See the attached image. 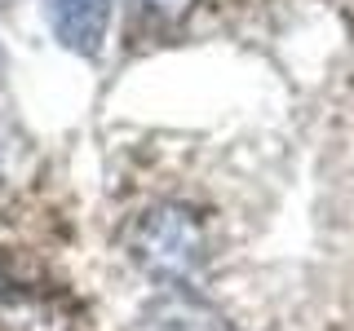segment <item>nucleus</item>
Wrapping results in <instances>:
<instances>
[{
	"label": "nucleus",
	"mask_w": 354,
	"mask_h": 331,
	"mask_svg": "<svg viewBox=\"0 0 354 331\" xmlns=\"http://www.w3.org/2000/svg\"><path fill=\"white\" fill-rule=\"evenodd\" d=\"M124 252L147 279L173 287H186L199 274L208 257V234L186 203H155L138 212L124 230Z\"/></svg>",
	"instance_id": "obj_1"
},
{
	"label": "nucleus",
	"mask_w": 354,
	"mask_h": 331,
	"mask_svg": "<svg viewBox=\"0 0 354 331\" xmlns=\"http://www.w3.org/2000/svg\"><path fill=\"white\" fill-rule=\"evenodd\" d=\"M147 14H155V18H164V22H177V18H186L195 9V0H138Z\"/></svg>",
	"instance_id": "obj_4"
},
{
	"label": "nucleus",
	"mask_w": 354,
	"mask_h": 331,
	"mask_svg": "<svg viewBox=\"0 0 354 331\" xmlns=\"http://www.w3.org/2000/svg\"><path fill=\"white\" fill-rule=\"evenodd\" d=\"M133 331H226V318L204 296L186 292V287H173V292H164L160 301H151L142 309Z\"/></svg>",
	"instance_id": "obj_3"
},
{
	"label": "nucleus",
	"mask_w": 354,
	"mask_h": 331,
	"mask_svg": "<svg viewBox=\"0 0 354 331\" xmlns=\"http://www.w3.org/2000/svg\"><path fill=\"white\" fill-rule=\"evenodd\" d=\"M49 27L62 49L97 58L111 27V0H49Z\"/></svg>",
	"instance_id": "obj_2"
}]
</instances>
